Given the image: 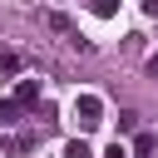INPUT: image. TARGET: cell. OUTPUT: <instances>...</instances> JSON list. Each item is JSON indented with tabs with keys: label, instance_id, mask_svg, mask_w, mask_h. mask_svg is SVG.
<instances>
[{
	"label": "cell",
	"instance_id": "obj_5",
	"mask_svg": "<svg viewBox=\"0 0 158 158\" xmlns=\"http://www.w3.org/2000/svg\"><path fill=\"white\" fill-rule=\"evenodd\" d=\"M89 10H94L99 20H114V15H118V0H89Z\"/></svg>",
	"mask_w": 158,
	"mask_h": 158
},
{
	"label": "cell",
	"instance_id": "obj_3",
	"mask_svg": "<svg viewBox=\"0 0 158 158\" xmlns=\"http://www.w3.org/2000/svg\"><path fill=\"white\" fill-rule=\"evenodd\" d=\"M20 123V104L15 99H0V128H15Z\"/></svg>",
	"mask_w": 158,
	"mask_h": 158
},
{
	"label": "cell",
	"instance_id": "obj_7",
	"mask_svg": "<svg viewBox=\"0 0 158 158\" xmlns=\"http://www.w3.org/2000/svg\"><path fill=\"white\" fill-rule=\"evenodd\" d=\"M49 30H59V35H74V25H69V15H49Z\"/></svg>",
	"mask_w": 158,
	"mask_h": 158
},
{
	"label": "cell",
	"instance_id": "obj_10",
	"mask_svg": "<svg viewBox=\"0 0 158 158\" xmlns=\"http://www.w3.org/2000/svg\"><path fill=\"white\" fill-rule=\"evenodd\" d=\"M143 5V15H158V0H138Z\"/></svg>",
	"mask_w": 158,
	"mask_h": 158
},
{
	"label": "cell",
	"instance_id": "obj_11",
	"mask_svg": "<svg viewBox=\"0 0 158 158\" xmlns=\"http://www.w3.org/2000/svg\"><path fill=\"white\" fill-rule=\"evenodd\" d=\"M148 74H153V79H158V54H153V59H148Z\"/></svg>",
	"mask_w": 158,
	"mask_h": 158
},
{
	"label": "cell",
	"instance_id": "obj_4",
	"mask_svg": "<svg viewBox=\"0 0 158 158\" xmlns=\"http://www.w3.org/2000/svg\"><path fill=\"white\" fill-rule=\"evenodd\" d=\"M153 148H158V138H153V133H138V138H133V158H148Z\"/></svg>",
	"mask_w": 158,
	"mask_h": 158
},
{
	"label": "cell",
	"instance_id": "obj_9",
	"mask_svg": "<svg viewBox=\"0 0 158 158\" xmlns=\"http://www.w3.org/2000/svg\"><path fill=\"white\" fill-rule=\"evenodd\" d=\"M104 158H133V153H128L123 143H109V153H104Z\"/></svg>",
	"mask_w": 158,
	"mask_h": 158
},
{
	"label": "cell",
	"instance_id": "obj_1",
	"mask_svg": "<svg viewBox=\"0 0 158 158\" xmlns=\"http://www.w3.org/2000/svg\"><path fill=\"white\" fill-rule=\"evenodd\" d=\"M74 123L79 128H99L104 123V99L99 94H74Z\"/></svg>",
	"mask_w": 158,
	"mask_h": 158
},
{
	"label": "cell",
	"instance_id": "obj_2",
	"mask_svg": "<svg viewBox=\"0 0 158 158\" xmlns=\"http://www.w3.org/2000/svg\"><path fill=\"white\" fill-rule=\"evenodd\" d=\"M15 104H20V109H35V104H40V79H20V84H15Z\"/></svg>",
	"mask_w": 158,
	"mask_h": 158
},
{
	"label": "cell",
	"instance_id": "obj_8",
	"mask_svg": "<svg viewBox=\"0 0 158 158\" xmlns=\"http://www.w3.org/2000/svg\"><path fill=\"white\" fill-rule=\"evenodd\" d=\"M0 69L5 74H20V54H0Z\"/></svg>",
	"mask_w": 158,
	"mask_h": 158
},
{
	"label": "cell",
	"instance_id": "obj_6",
	"mask_svg": "<svg viewBox=\"0 0 158 158\" xmlns=\"http://www.w3.org/2000/svg\"><path fill=\"white\" fill-rule=\"evenodd\" d=\"M64 158H94V153H89L84 138H69V143H64Z\"/></svg>",
	"mask_w": 158,
	"mask_h": 158
}]
</instances>
